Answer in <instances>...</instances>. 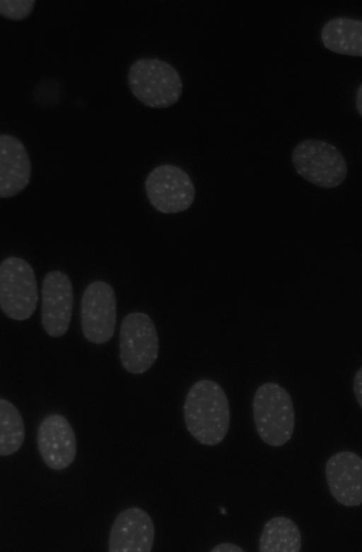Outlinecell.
Masks as SVG:
<instances>
[{"label":"cell","instance_id":"1","mask_svg":"<svg viewBox=\"0 0 362 552\" xmlns=\"http://www.w3.org/2000/svg\"><path fill=\"white\" fill-rule=\"evenodd\" d=\"M187 431L199 443L214 446L226 436L230 420L227 396L211 379H200L189 389L183 404Z\"/></svg>","mask_w":362,"mask_h":552},{"label":"cell","instance_id":"2","mask_svg":"<svg viewBox=\"0 0 362 552\" xmlns=\"http://www.w3.org/2000/svg\"><path fill=\"white\" fill-rule=\"evenodd\" d=\"M129 88L144 105L167 108L180 99L183 88L177 69L157 58H141L131 64L127 73Z\"/></svg>","mask_w":362,"mask_h":552},{"label":"cell","instance_id":"3","mask_svg":"<svg viewBox=\"0 0 362 552\" xmlns=\"http://www.w3.org/2000/svg\"><path fill=\"white\" fill-rule=\"evenodd\" d=\"M253 419L260 438L271 447H281L292 437L295 413L291 397L279 384L266 382L256 390Z\"/></svg>","mask_w":362,"mask_h":552},{"label":"cell","instance_id":"4","mask_svg":"<svg viewBox=\"0 0 362 552\" xmlns=\"http://www.w3.org/2000/svg\"><path fill=\"white\" fill-rule=\"evenodd\" d=\"M291 161L298 175L320 188H336L346 177L344 157L335 146L325 141L300 142L292 151Z\"/></svg>","mask_w":362,"mask_h":552},{"label":"cell","instance_id":"5","mask_svg":"<svg viewBox=\"0 0 362 552\" xmlns=\"http://www.w3.org/2000/svg\"><path fill=\"white\" fill-rule=\"evenodd\" d=\"M38 301L35 275L24 259L11 256L0 265V306L9 318L24 321L35 312Z\"/></svg>","mask_w":362,"mask_h":552},{"label":"cell","instance_id":"6","mask_svg":"<svg viewBox=\"0 0 362 552\" xmlns=\"http://www.w3.org/2000/svg\"><path fill=\"white\" fill-rule=\"evenodd\" d=\"M119 350L122 367L131 374H143L154 364L158 356L159 339L148 314L132 312L122 319Z\"/></svg>","mask_w":362,"mask_h":552},{"label":"cell","instance_id":"7","mask_svg":"<svg viewBox=\"0 0 362 552\" xmlns=\"http://www.w3.org/2000/svg\"><path fill=\"white\" fill-rule=\"evenodd\" d=\"M145 190L153 207L165 214L187 210L195 197V188L189 176L170 164L158 166L149 173Z\"/></svg>","mask_w":362,"mask_h":552},{"label":"cell","instance_id":"8","mask_svg":"<svg viewBox=\"0 0 362 552\" xmlns=\"http://www.w3.org/2000/svg\"><path fill=\"white\" fill-rule=\"evenodd\" d=\"M114 289L103 281L86 288L81 304V323L84 337L94 344H104L113 336L117 321Z\"/></svg>","mask_w":362,"mask_h":552},{"label":"cell","instance_id":"9","mask_svg":"<svg viewBox=\"0 0 362 552\" xmlns=\"http://www.w3.org/2000/svg\"><path fill=\"white\" fill-rule=\"evenodd\" d=\"M74 291L70 278L62 271L49 272L42 288L41 322L46 333L53 338L64 335L72 316Z\"/></svg>","mask_w":362,"mask_h":552},{"label":"cell","instance_id":"10","mask_svg":"<svg viewBox=\"0 0 362 552\" xmlns=\"http://www.w3.org/2000/svg\"><path fill=\"white\" fill-rule=\"evenodd\" d=\"M39 453L45 464L53 470H63L74 461L76 439L68 420L60 414H51L41 421L37 433Z\"/></svg>","mask_w":362,"mask_h":552},{"label":"cell","instance_id":"11","mask_svg":"<svg viewBox=\"0 0 362 552\" xmlns=\"http://www.w3.org/2000/svg\"><path fill=\"white\" fill-rule=\"evenodd\" d=\"M155 537L153 522L141 508L121 512L115 519L109 536V552H151Z\"/></svg>","mask_w":362,"mask_h":552},{"label":"cell","instance_id":"12","mask_svg":"<svg viewBox=\"0 0 362 552\" xmlns=\"http://www.w3.org/2000/svg\"><path fill=\"white\" fill-rule=\"evenodd\" d=\"M325 476L329 491L341 505L362 504V458L353 452L341 451L327 461Z\"/></svg>","mask_w":362,"mask_h":552},{"label":"cell","instance_id":"13","mask_svg":"<svg viewBox=\"0 0 362 552\" xmlns=\"http://www.w3.org/2000/svg\"><path fill=\"white\" fill-rule=\"evenodd\" d=\"M31 162L24 144L16 137L0 135V197L21 192L30 183Z\"/></svg>","mask_w":362,"mask_h":552},{"label":"cell","instance_id":"14","mask_svg":"<svg viewBox=\"0 0 362 552\" xmlns=\"http://www.w3.org/2000/svg\"><path fill=\"white\" fill-rule=\"evenodd\" d=\"M320 38L329 50L344 55L362 57V21L346 17L329 20L322 28Z\"/></svg>","mask_w":362,"mask_h":552},{"label":"cell","instance_id":"15","mask_svg":"<svg viewBox=\"0 0 362 552\" xmlns=\"http://www.w3.org/2000/svg\"><path fill=\"white\" fill-rule=\"evenodd\" d=\"M300 549L301 534L292 519L278 516L266 522L259 540L260 552H299Z\"/></svg>","mask_w":362,"mask_h":552},{"label":"cell","instance_id":"16","mask_svg":"<svg viewBox=\"0 0 362 552\" xmlns=\"http://www.w3.org/2000/svg\"><path fill=\"white\" fill-rule=\"evenodd\" d=\"M25 438L23 418L9 401L0 398V455L9 456L21 447Z\"/></svg>","mask_w":362,"mask_h":552},{"label":"cell","instance_id":"17","mask_svg":"<svg viewBox=\"0 0 362 552\" xmlns=\"http://www.w3.org/2000/svg\"><path fill=\"white\" fill-rule=\"evenodd\" d=\"M35 0H0L1 15L11 21H22L33 11Z\"/></svg>","mask_w":362,"mask_h":552},{"label":"cell","instance_id":"18","mask_svg":"<svg viewBox=\"0 0 362 552\" xmlns=\"http://www.w3.org/2000/svg\"><path fill=\"white\" fill-rule=\"evenodd\" d=\"M353 389L356 399L362 408V367L356 372L353 381Z\"/></svg>","mask_w":362,"mask_h":552},{"label":"cell","instance_id":"19","mask_svg":"<svg viewBox=\"0 0 362 552\" xmlns=\"http://www.w3.org/2000/svg\"><path fill=\"white\" fill-rule=\"evenodd\" d=\"M212 552H243L244 550L233 543H221L211 549Z\"/></svg>","mask_w":362,"mask_h":552},{"label":"cell","instance_id":"20","mask_svg":"<svg viewBox=\"0 0 362 552\" xmlns=\"http://www.w3.org/2000/svg\"><path fill=\"white\" fill-rule=\"evenodd\" d=\"M356 108L358 113L362 116V84L359 86L356 91Z\"/></svg>","mask_w":362,"mask_h":552}]
</instances>
